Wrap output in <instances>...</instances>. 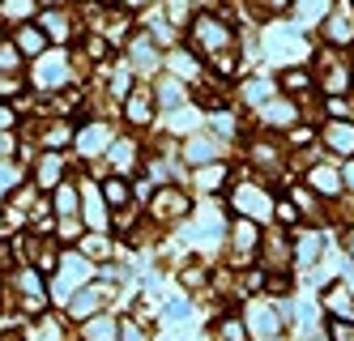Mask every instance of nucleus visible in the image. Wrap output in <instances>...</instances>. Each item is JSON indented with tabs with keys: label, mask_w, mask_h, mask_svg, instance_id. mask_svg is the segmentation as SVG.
I'll return each mask as SVG.
<instances>
[{
	"label": "nucleus",
	"mask_w": 354,
	"mask_h": 341,
	"mask_svg": "<svg viewBox=\"0 0 354 341\" xmlns=\"http://www.w3.org/2000/svg\"><path fill=\"white\" fill-rule=\"evenodd\" d=\"M171 68H175L180 82H196V77H201V60L192 56V51H180V47L171 51Z\"/></svg>",
	"instance_id": "obj_24"
},
{
	"label": "nucleus",
	"mask_w": 354,
	"mask_h": 341,
	"mask_svg": "<svg viewBox=\"0 0 354 341\" xmlns=\"http://www.w3.org/2000/svg\"><path fill=\"white\" fill-rule=\"evenodd\" d=\"M196 183H201V188H205V192H218V188H222V183H226V167H218V163H209L205 171H201V175H196Z\"/></svg>",
	"instance_id": "obj_31"
},
{
	"label": "nucleus",
	"mask_w": 354,
	"mask_h": 341,
	"mask_svg": "<svg viewBox=\"0 0 354 341\" xmlns=\"http://www.w3.org/2000/svg\"><path fill=\"white\" fill-rule=\"evenodd\" d=\"M82 341H120V320H111V316H90L86 324H82Z\"/></svg>",
	"instance_id": "obj_17"
},
{
	"label": "nucleus",
	"mask_w": 354,
	"mask_h": 341,
	"mask_svg": "<svg viewBox=\"0 0 354 341\" xmlns=\"http://www.w3.org/2000/svg\"><path fill=\"white\" fill-rule=\"evenodd\" d=\"M73 56H68V47H47L43 56L35 60L30 68V86L35 90H64L73 82Z\"/></svg>",
	"instance_id": "obj_2"
},
{
	"label": "nucleus",
	"mask_w": 354,
	"mask_h": 341,
	"mask_svg": "<svg viewBox=\"0 0 354 341\" xmlns=\"http://www.w3.org/2000/svg\"><path fill=\"white\" fill-rule=\"evenodd\" d=\"M73 145H77L82 158H103V154L111 149V128L103 120H90L77 128V137H73Z\"/></svg>",
	"instance_id": "obj_6"
},
{
	"label": "nucleus",
	"mask_w": 354,
	"mask_h": 341,
	"mask_svg": "<svg viewBox=\"0 0 354 341\" xmlns=\"http://www.w3.org/2000/svg\"><path fill=\"white\" fill-rule=\"evenodd\" d=\"M269 5H273L277 13H282V9H290V0H269Z\"/></svg>",
	"instance_id": "obj_48"
},
{
	"label": "nucleus",
	"mask_w": 354,
	"mask_h": 341,
	"mask_svg": "<svg viewBox=\"0 0 354 341\" xmlns=\"http://www.w3.org/2000/svg\"><path fill=\"white\" fill-rule=\"evenodd\" d=\"M30 183H35L39 192H56L60 183H64V154H47V149H43V158H39Z\"/></svg>",
	"instance_id": "obj_11"
},
{
	"label": "nucleus",
	"mask_w": 354,
	"mask_h": 341,
	"mask_svg": "<svg viewBox=\"0 0 354 341\" xmlns=\"http://www.w3.org/2000/svg\"><path fill=\"white\" fill-rule=\"evenodd\" d=\"M21 51L13 47V39H0V77H17L21 73Z\"/></svg>",
	"instance_id": "obj_28"
},
{
	"label": "nucleus",
	"mask_w": 354,
	"mask_h": 341,
	"mask_svg": "<svg viewBox=\"0 0 354 341\" xmlns=\"http://www.w3.org/2000/svg\"><path fill=\"white\" fill-rule=\"evenodd\" d=\"M124 5H133V9H141V5H149V0H124Z\"/></svg>",
	"instance_id": "obj_51"
},
{
	"label": "nucleus",
	"mask_w": 354,
	"mask_h": 341,
	"mask_svg": "<svg viewBox=\"0 0 354 341\" xmlns=\"http://www.w3.org/2000/svg\"><path fill=\"white\" fill-rule=\"evenodd\" d=\"M107 299H111L107 286L90 282V286H82V291L64 303V320H82V324H86L90 316H98V311H103V303H107Z\"/></svg>",
	"instance_id": "obj_5"
},
{
	"label": "nucleus",
	"mask_w": 354,
	"mask_h": 341,
	"mask_svg": "<svg viewBox=\"0 0 354 341\" xmlns=\"http://www.w3.org/2000/svg\"><path fill=\"white\" fill-rule=\"evenodd\" d=\"M269 56L273 60H290V56H308V43H299L295 35H282V30H269Z\"/></svg>",
	"instance_id": "obj_20"
},
{
	"label": "nucleus",
	"mask_w": 354,
	"mask_h": 341,
	"mask_svg": "<svg viewBox=\"0 0 354 341\" xmlns=\"http://www.w3.org/2000/svg\"><path fill=\"white\" fill-rule=\"evenodd\" d=\"M214 341H248V324L239 316H222L214 324Z\"/></svg>",
	"instance_id": "obj_27"
},
{
	"label": "nucleus",
	"mask_w": 354,
	"mask_h": 341,
	"mask_svg": "<svg viewBox=\"0 0 354 341\" xmlns=\"http://www.w3.org/2000/svg\"><path fill=\"white\" fill-rule=\"evenodd\" d=\"M248 320H252V329H257L265 341L282 333V316H277V311H273L269 303H252V307H248Z\"/></svg>",
	"instance_id": "obj_15"
},
{
	"label": "nucleus",
	"mask_w": 354,
	"mask_h": 341,
	"mask_svg": "<svg viewBox=\"0 0 354 341\" xmlns=\"http://www.w3.org/2000/svg\"><path fill=\"white\" fill-rule=\"evenodd\" d=\"M124 116H129L133 128H145L149 120H154V94H149L145 86H133L129 98H124Z\"/></svg>",
	"instance_id": "obj_13"
},
{
	"label": "nucleus",
	"mask_w": 354,
	"mask_h": 341,
	"mask_svg": "<svg viewBox=\"0 0 354 341\" xmlns=\"http://www.w3.org/2000/svg\"><path fill=\"white\" fill-rule=\"evenodd\" d=\"M167 17L171 21H188V5L184 0H167Z\"/></svg>",
	"instance_id": "obj_42"
},
{
	"label": "nucleus",
	"mask_w": 354,
	"mask_h": 341,
	"mask_svg": "<svg viewBox=\"0 0 354 341\" xmlns=\"http://www.w3.org/2000/svg\"><path fill=\"white\" fill-rule=\"evenodd\" d=\"M231 243H235V252H239V256H248L252 248H257V222L239 218V222L231 226Z\"/></svg>",
	"instance_id": "obj_25"
},
{
	"label": "nucleus",
	"mask_w": 354,
	"mask_h": 341,
	"mask_svg": "<svg viewBox=\"0 0 354 341\" xmlns=\"http://www.w3.org/2000/svg\"><path fill=\"white\" fill-rule=\"evenodd\" d=\"M320 303H324V311H328L333 320H354V295H350V286L328 282L324 295H320Z\"/></svg>",
	"instance_id": "obj_12"
},
{
	"label": "nucleus",
	"mask_w": 354,
	"mask_h": 341,
	"mask_svg": "<svg viewBox=\"0 0 354 341\" xmlns=\"http://www.w3.org/2000/svg\"><path fill=\"white\" fill-rule=\"evenodd\" d=\"M120 341H149V329L137 320H120Z\"/></svg>",
	"instance_id": "obj_35"
},
{
	"label": "nucleus",
	"mask_w": 354,
	"mask_h": 341,
	"mask_svg": "<svg viewBox=\"0 0 354 341\" xmlns=\"http://www.w3.org/2000/svg\"><path fill=\"white\" fill-rule=\"evenodd\" d=\"M312 82H316V77H312V73H303V68H290V73H282V86H286V90H308Z\"/></svg>",
	"instance_id": "obj_34"
},
{
	"label": "nucleus",
	"mask_w": 354,
	"mask_h": 341,
	"mask_svg": "<svg viewBox=\"0 0 354 341\" xmlns=\"http://www.w3.org/2000/svg\"><path fill=\"white\" fill-rule=\"evenodd\" d=\"M52 196H56V205H52V209H56L60 218H77V214H82V192L73 188V183H60Z\"/></svg>",
	"instance_id": "obj_23"
},
{
	"label": "nucleus",
	"mask_w": 354,
	"mask_h": 341,
	"mask_svg": "<svg viewBox=\"0 0 354 341\" xmlns=\"http://www.w3.org/2000/svg\"><path fill=\"white\" fill-rule=\"evenodd\" d=\"M77 252L86 256V260H111V252H115V243L107 239L103 230H86L82 239H77Z\"/></svg>",
	"instance_id": "obj_18"
},
{
	"label": "nucleus",
	"mask_w": 354,
	"mask_h": 341,
	"mask_svg": "<svg viewBox=\"0 0 354 341\" xmlns=\"http://www.w3.org/2000/svg\"><path fill=\"white\" fill-rule=\"evenodd\" d=\"M17 149H21V141H17L13 133H0V163H9Z\"/></svg>",
	"instance_id": "obj_40"
},
{
	"label": "nucleus",
	"mask_w": 354,
	"mask_h": 341,
	"mask_svg": "<svg viewBox=\"0 0 354 341\" xmlns=\"http://www.w3.org/2000/svg\"><path fill=\"white\" fill-rule=\"evenodd\" d=\"M158 102L167 111H180L188 102V86L180 82V77H158Z\"/></svg>",
	"instance_id": "obj_19"
},
{
	"label": "nucleus",
	"mask_w": 354,
	"mask_h": 341,
	"mask_svg": "<svg viewBox=\"0 0 354 341\" xmlns=\"http://www.w3.org/2000/svg\"><path fill=\"white\" fill-rule=\"evenodd\" d=\"M17 269V248L13 239H0V273H13Z\"/></svg>",
	"instance_id": "obj_36"
},
{
	"label": "nucleus",
	"mask_w": 354,
	"mask_h": 341,
	"mask_svg": "<svg viewBox=\"0 0 354 341\" xmlns=\"http://www.w3.org/2000/svg\"><path fill=\"white\" fill-rule=\"evenodd\" d=\"M295 256L299 260H316L320 256V234H303V239H295Z\"/></svg>",
	"instance_id": "obj_33"
},
{
	"label": "nucleus",
	"mask_w": 354,
	"mask_h": 341,
	"mask_svg": "<svg viewBox=\"0 0 354 341\" xmlns=\"http://www.w3.org/2000/svg\"><path fill=\"white\" fill-rule=\"evenodd\" d=\"M21 124V116H17V107H9V102H0V133H13V128Z\"/></svg>",
	"instance_id": "obj_39"
},
{
	"label": "nucleus",
	"mask_w": 354,
	"mask_h": 341,
	"mask_svg": "<svg viewBox=\"0 0 354 341\" xmlns=\"http://www.w3.org/2000/svg\"><path fill=\"white\" fill-rule=\"evenodd\" d=\"M39 30L47 35V43L64 47V43L77 39V21H73L64 9H43V13H39Z\"/></svg>",
	"instance_id": "obj_8"
},
{
	"label": "nucleus",
	"mask_w": 354,
	"mask_h": 341,
	"mask_svg": "<svg viewBox=\"0 0 354 341\" xmlns=\"http://www.w3.org/2000/svg\"><path fill=\"white\" fill-rule=\"evenodd\" d=\"M56 230H60V239H64V243H77L82 234H86V222H82V214H77V218H60Z\"/></svg>",
	"instance_id": "obj_32"
},
{
	"label": "nucleus",
	"mask_w": 354,
	"mask_h": 341,
	"mask_svg": "<svg viewBox=\"0 0 354 341\" xmlns=\"http://www.w3.org/2000/svg\"><path fill=\"white\" fill-rule=\"evenodd\" d=\"M82 286H90V260L82 252H60V265H56L52 282H47V295L56 303H68Z\"/></svg>",
	"instance_id": "obj_1"
},
{
	"label": "nucleus",
	"mask_w": 354,
	"mask_h": 341,
	"mask_svg": "<svg viewBox=\"0 0 354 341\" xmlns=\"http://www.w3.org/2000/svg\"><path fill=\"white\" fill-rule=\"evenodd\" d=\"M346 252L354 256V226H350V234H346Z\"/></svg>",
	"instance_id": "obj_49"
},
{
	"label": "nucleus",
	"mask_w": 354,
	"mask_h": 341,
	"mask_svg": "<svg viewBox=\"0 0 354 341\" xmlns=\"http://www.w3.org/2000/svg\"><path fill=\"white\" fill-rule=\"evenodd\" d=\"M26 179H30V175L21 171L13 158H9V163H0V196H9V192L17 188V183H26Z\"/></svg>",
	"instance_id": "obj_29"
},
{
	"label": "nucleus",
	"mask_w": 354,
	"mask_h": 341,
	"mask_svg": "<svg viewBox=\"0 0 354 341\" xmlns=\"http://www.w3.org/2000/svg\"><path fill=\"white\" fill-rule=\"evenodd\" d=\"M316 9H320V0H303V17H312Z\"/></svg>",
	"instance_id": "obj_45"
},
{
	"label": "nucleus",
	"mask_w": 354,
	"mask_h": 341,
	"mask_svg": "<svg viewBox=\"0 0 354 341\" xmlns=\"http://www.w3.org/2000/svg\"><path fill=\"white\" fill-rule=\"evenodd\" d=\"M308 183L316 192H324V196H337L346 183H342V171H333V167H312L308 171Z\"/></svg>",
	"instance_id": "obj_21"
},
{
	"label": "nucleus",
	"mask_w": 354,
	"mask_h": 341,
	"mask_svg": "<svg viewBox=\"0 0 354 341\" xmlns=\"http://www.w3.org/2000/svg\"><path fill=\"white\" fill-rule=\"evenodd\" d=\"M320 137H324V149H328V154L354 158V124H350V120H328V124L320 128Z\"/></svg>",
	"instance_id": "obj_10"
},
{
	"label": "nucleus",
	"mask_w": 354,
	"mask_h": 341,
	"mask_svg": "<svg viewBox=\"0 0 354 341\" xmlns=\"http://www.w3.org/2000/svg\"><path fill=\"white\" fill-rule=\"evenodd\" d=\"M35 13H39V0H0V21L26 26V21H35Z\"/></svg>",
	"instance_id": "obj_22"
},
{
	"label": "nucleus",
	"mask_w": 354,
	"mask_h": 341,
	"mask_svg": "<svg viewBox=\"0 0 354 341\" xmlns=\"http://www.w3.org/2000/svg\"><path fill=\"white\" fill-rule=\"evenodd\" d=\"M86 51H90L94 60H107V56H111V43H107L103 35H86Z\"/></svg>",
	"instance_id": "obj_37"
},
{
	"label": "nucleus",
	"mask_w": 354,
	"mask_h": 341,
	"mask_svg": "<svg viewBox=\"0 0 354 341\" xmlns=\"http://www.w3.org/2000/svg\"><path fill=\"white\" fill-rule=\"evenodd\" d=\"M201 282H205V273H201V265H188V269H184V286H201Z\"/></svg>",
	"instance_id": "obj_43"
},
{
	"label": "nucleus",
	"mask_w": 354,
	"mask_h": 341,
	"mask_svg": "<svg viewBox=\"0 0 354 341\" xmlns=\"http://www.w3.org/2000/svg\"><path fill=\"white\" fill-rule=\"evenodd\" d=\"M235 209H239V218H248V222H265V218H273V201L261 192V188H252V183H243V188H235Z\"/></svg>",
	"instance_id": "obj_7"
},
{
	"label": "nucleus",
	"mask_w": 354,
	"mask_h": 341,
	"mask_svg": "<svg viewBox=\"0 0 354 341\" xmlns=\"http://www.w3.org/2000/svg\"><path fill=\"white\" fill-rule=\"evenodd\" d=\"M149 214H154L158 222H180V218L192 214V205H188V196L180 188H158L154 192V205H149Z\"/></svg>",
	"instance_id": "obj_9"
},
{
	"label": "nucleus",
	"mask_w": 354,
	"mask_h": 341,
	"mask_svg": "<svg viewBox=\"0 0 354 341\" xmlns=\"http://www.w3.org/2000/svg\"><path fill=\"white\" fill-rule=\"evenodd\" d=\"M192 43L205 51V56L218 60V56H226V51H231V30H226V21L201 13V17H192Z\"/></svg>",
	"instance_id": "obj_3"
},
{
	"label": "nucleus",
	"mask_w": 354,
	"mask_h": 341,
	"mask_svg": "<svg viewBox=\"0 0 354 341\" xmlns=\"http://www.w3.org/2000/svg\"><path fill=\"white\" fill-rule=\"evenodd\" d=\"M13 47L21 51V60H39V56H43V51L52 47V43H47V35L39 30V21H26V26H17Z\"/></svg>",
	"instance_id": "obj_14"
},
{
	"label": "nucleus",
	"mask_w": 354,
	"mask_h": 341,
	"mask_svg": "<svg viewBox=\"0 0 354 341\" xmlns=\"http://www.w3.org/2000/svg\"><path fill=\"white\" fill-rule=\"evenodd\" d=\"M342 183H346V188H354V163L346 167V175H342Z\"/></svg>",
	"instance_id": "obj_46"
},
{
	"label": "nucleus",
	"mask_w": 354,
	"mask_h": 341,
	"mask_svg": "<svg viewBox=\"0 0 354 341\" xmlns=\"http://www.w3.org/2000/svg\"><path fill=\"white\" fill-rule=\"evenodd\" d=\"M320 35L328 39V43H354V0H333L328 5V13H324V26H320Z\"/></svg>",
	"instance_id": "obj_4"
},
{
	"label": "nucleus",
	"mask_w": 354,
	"mask_h": 341,
	"mask_svg": "<svg viewBox=\"0 0 354 341\" xmlns=\"http://www.w3.org/2000/svg\"><path fill=\"white\" fill-rule=\"evenodd\" d=\"M21 90V77H0V94H17Z\"/></svg>",
	"instance_id": "obj_44"
},
{
	"label": "nucleus",
	"mask_w": 354,
	"mask_h": 341,
	"mask_svg": "<svg viewBox=\"0 0 354 341\" xmlns=\"http://www.w3.org/2000/svg\"><path fill=\"white\" fill-rule=\"evenodd\" d=\"M273 214L282 218V222H299V209H295V201H273Z\"/></svg>",
	"instance_id": "obj_41"
},
{
	"label": "nucleus",
	"mask_w": 354,
	"mask_h": 341,
	"mask_svg": "<svg viewBox=\"0 0 354 341\" xmlns=\"http://www.w3.org/2000/svg\"><path fill=\"white\" fill-rule=\"evenodd\" d=\"M328 341H354V320H328Z\"/></svg>",
	"instance_id": "obj_38"
},
{
	"label": "nucleus",
	"mask_w": 354,
	"mask_h": 341,
	"mask_svg": "<svg viewBox=\"0 0 354 341\" xmlns=\"http://www.w3.org/2000/svg\"><path fill=\"white\" fill-rule=\"evenodd\" d=\"M0 341H26L21 333H0Z\"/></svg>",
	"instance_id": "obj_47"
},
{
	"label": "nucleus",
	"mask_w": 354,
	"mask_h": 341,
	"mask_svg": "<svg viewBox=\"0 0 354 341\" xmlns=\"http://www.w3.org/2000/svg\"><path fill=\"white\" fill-rule=\"evenodd\" d=\"M184 154H188V163H209L214 154H218V141L214 137H192Z\"/></svg>",
	"instance_id": "obj_30"
},
{
	"label": "nucleus",
	"mask_w": 354,
	"mask_h": 341,
	"mask_svg": "<svg viewBox=\"0 0 354 341\" xmlns=\"http://www.w3.org/2000/svg\"><path fill=\"white\" fill-rule=\"evenodd\" d=\"M98 192H103L107 205H129V183H124V175H103Z\"/></svg>",
	"instance_id": "obj_26"
},
{
	"label": "nucleus",
	"mask_w": 354,
	"mask_h": 341,
	"mask_svg": "<svg viewBox=\"0 0 354 341\" xmlns=\"http://www.w3.org/2000/svg\"><path fill=\"white\" fill-rule=\"evenodd\" d=\"M133 154H137V141H133V137H120V141H111V149L103 154V158H107V171H111V175H129V167H133Z\"/></svg>",
	"instance_id": "obj_16"
},
{
	"label": "nucleus",
	"mask_w": 354,
	"mask_h": 341,
	"mask_svg": "<svg viewBox=\"0 0 354 341\" xmlns=\"http://www.w3.org/2000/svg\"><path fill=\"white\" fill-rule=\"evenodd\" d=\"M39 5H47V9H56V5H64V0H39Z\"/></svg>",
	"instance_id": "obj_50"
}]
</instances>
